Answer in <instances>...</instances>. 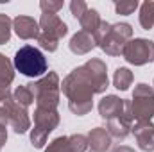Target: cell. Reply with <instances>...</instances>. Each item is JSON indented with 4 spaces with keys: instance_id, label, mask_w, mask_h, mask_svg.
<instances>
[{
    "instance_id": "f1b7e54d",
    "label": "cell",
    "mask_w": 154,
    "mask_h": 152,
    "mask_svg": "<svg viewBox=\"0 0 154 152\" xmlns=\"http://www.w3.org/2000/svg\"><path fill=\"white\" fill-rule=\"evenodd\" d=\"M0 150H2V145H0Z\"/></svg>"
},
{
    "instance_id": "8992f818",
    "label": "cell",
    "mask_w": 154,
    "mask_h": 152,
    "mask_svg": "<svg viewBox=\"0 0 154 152\" xmlns=\"http://www.w3.org/2000/svg\"><path fill=\"white\" fill-rule=\"evenodd\" d=\"M131 114L133 120L136 122L151 120L154 116V90L149 84L140 82L134 88L133 100H131Z\"/></svg>"
},
{
    "instance_id": "6da1fadb",
    "label": "cell",
    "mask_w": 154,
    "mask_h": 152,
    "mask_svg": "<svg viewBox=\"0 0 154 152\" xmlns=\"http://www.w3.org/2000/svg\"><path fill=\"white\" fill-rule=\"evenodd\" d=\"M108 88V70L100 59H90L65 77L61 90L68 99V108L77 116H84L93 108V95Z\"/></svg>"
},
{
    "instance_id": "5b68a950",
    "label": "cell",
    "mask_w": 154,
    "mask_h": 152,
    "mask_svg": "<svg viewBox=\"0 0 154 152\" xmlns=\"http://www.w3.org/2000/svg\"><path fill=\"white\" fill-rule=\"evenodd\" d=\"M59 113L57 109H43L36 108L34 111V129L31 131V143L34 149H43L48 134L57 127Z\"/></svg>"
},
{
    "instance_id": "ac0fdd59",
    "label": "cell",
    "mask_w": 154,
    "mask_h": 152,
    "mask_svg": "<svg viewBox=\"0 0 154 152\" xmlns=\"http://www.w3.org/2000/svg\"><path fill=\"white\" fill-rule=\"evenodd\" d=\"M131 84H133V72L129 68H116L113 75V86L120 91H125L129 90Z\"/></svg>"
},
{
    "instance_id": "83f0119b",
    "label": "cell",
    "mask_w": 154,
    "mask_h": 152,
    "mask_svg": "<svg viewBox=\"0 0 154 152\" xmlns=\"http://www.w3.org/2000/svg\"><path fill=\"white\" fill-rule=\"evenodd\" d=\"M111 152H136V150H134V149H131V147H127V145H120V147L113 149Z\"/></svg>"
},
{
    "instance_id": "e0dca14e",
    "label": "cell",
    "mask_w": 154,
    "mask_h": 152,
    "mask_svg": "<svg viewBox=\"0 0 154 152\" xmlns=\"http://www.w3.org/2000/svg\"><path fill=\"white\" fill-rule=\"evenodd\" d=\"M14 79V65L0 54V90H9V84Z\"/></svg>"
},
{
    "instance_id": "277c9868",
    "label": "cell",
    "mask_w": 154,
    "mask_h": 152,
    "mask_svg": "<svg viewBox=\"0 0 154 152\" xmlns=\"http://www.w3.org/2000/svg\"><path fill=\"white\" fill-rule=\"evenodd\" d=\"M14 68L23 74L25 77H39L43 75L48 68L45 56L41 54V50H38L36 47L25 45L22 47L16 54H14V61H13Z\"/></svg>"
},
{
    "instance_id": "5bb4252c",
    "label": "cell",
    "mask_w": 154,
    "mask_h": 152,
    "mask_svg": "<svg viewBox=\"0 0 154 152\" xmlns=\"http://www.w3.org/2000/svg\"><path fill=\"white\" fill-rule=\"evenodd\" d=\"M111 147V136L104 127H95L88 134V149L91 152H108Z\"/></svg>"
},
{
    "instance_id": "ba28073f",
    "label": "cell",
    "mask_w": 154,
    "mask_h": 152,
    "mask_svg": "<svg viewBox=\"0 0 154 152\" xmlns=\"http://www.w3.org/2000/svg\"><path fill=\"white\" fill-rule=\"evenodd\" d=\"M122 56L127 63L134 66H143L154 61V41L145 38H134L127 41L122 50Z\"/></svg>"
},
{
    "instance_id": "7a4b0ae2",
    "label": "cell",
    "mask_w": 154,
    "mask_h": 152,
    "mask_svg": "<svg viewBox=\"0 0 154 152\" xmlns=\"http://www.w3.org/2000/svg\"><path fill=\"white\" fill-rule=\"evenodd\" d=\"M29 90L34 95L36 100V108L43 109H57L59 104V90H61V82L56 72H48L45 77H41L36 82L27 84Z\"/></svg>"
},
{
    "instance_id": "3957f363",
    "label": "cell",
    "mask_w": 154,
    "mask_h": 152,
    "mask_svg": "<svg viewBox=\"0 0 154 152\" xmlns=\"http://www.w3.org/2000/svg\"><path fill=\"white\" fill-rule=\"evenodd\" d=\"M39 36L38 43L39 47L47 52H56L59 47V39L65 38L68 32L66 23L57 16V14H48L43 13L39 18Z\"/></svg>"
},
{
    "instance_id": "52a82bcc",
    "label": "cell",
    "mask_w": 154,
    "mask_h": 152,
    "mask_svg": "<svg viewBox=\"0 0 154 152\" xmlns=\"http://www.w3.org/2000/svg\"><path fill=\"white\" fill-rule=\"evenodd\" d=\"M133 38V27L129 23H115L111 25L109 32L97 41V47H100L108 56H120L127 41Z\"/></svg>"
},
{
    "instance_id": "2e32d148",
    "label": "cell",
    "mask_w": 154,
    "mask_h": 152,
    "mask_svg": "<svg viewBox=\"0 0 154 152\" xmlns=\"http://www.w3.org/2000/svg\"><path fill=\"white\" fill-rule=\"evenodd\" d=\"M100 16H99V13L95 11V9H90L88 7V11L79 18V23H81V29L84 31V32H88V34H95L97 32V29H99V25H100Z\"/></svg>"
},
{
    "instance_id": "484cf974",
    "label": "cell",
    "mask_w": 154,
    "mask_h": 152,
    "mask_svg": "<svg viewBox=\"0 0 154 152\" xmlns=\"http://www.w3.org/2000/svg\"><path fill=\"white\" fill-rule=\"evenodd\" d=\"M70 11H72L74 18L79 20V18L88 11V5H86V2H82V0H74V2H70Z\"/></svg>"
},
{
    "instance_id": "603a6c76",
    "label": "cell",
    "mask_w": 154,
    "mask_h": 152,
    "mask_svg": "<svg viewBox=\"0 0 154 152\" xmlns=\"http://www.w3.org/2000/svg\"><path fill=\"white\" fill-rule=\"evenodd\" d=\"M45 152H72L70 145H68V136H59V138L52 140L45 147Z\"/></svg>"
},
{
    "instance_id": "d6986e66",
    "label": "cell",
    "mask_w": 154,
    "mask_h": 152,
    "mask_svg": "<svg viewBox=\"0 0 154 152\" xmlns=\"http://www.w3.org/2000/svg\"><path fill=\"white\" fill-rule=\"evenodd\" d=\"M140 25L149 31L154 27V2L147 0L140 5Z\"/></svg>"
},
{
    "instance_id": "9c48e42d",
    "label": "cell",
    "mask_w": 154,
    "mask_h": 152,
    "mask_svg": "<svg viewBox=\"0 0 154 152\" xmlns=\"http://www.w3.org/2000/svg\"><path fill=\"white\" fill-rule=\"evenodd\" d=\"M133 114H131V100H125V106H124V113L120 116H115V118H109L108 120V132L111 138H116V140H125L127 134L131 132L133 129Z\"/></svg>"
},
{
    "instance_id": "ffe728a7",
    "label": "cell",
    "mask_w": 154,
    "mask_h": 152,
    "mask_svg": "<svg viewBox=\"0 0 154 152\" xmlns=\"http://www.w3.org/2000/svg\"><path fill=\"white\" fill-rule=\"evenodd\" d=\"M13 100L18 104V106H22V108H29L32 102H34V95H32V91L29 90V86L25 84V86H18L14 91H13Z\"/></svg>"
},
{
    "instance_id": "9a60e30c",
    "label": "cell",
    "mask_w": 154,
    "mask_h": 152,
    "mask_svg": "<svg viewBox=\"0 0 154 152\" xmlns=\"http://www.w3.org/2000/svg\"><path fill=\"white\" fill-rule=\"evenodd\" d=\"M68 47H70V50H72L75 56H84V54L91 52V50L97 47V43H95V38H93L91 34H88V32H84V31H79V32H75V34L72 36Z\"/></svg>"
},
{
    "instance_id": "7c38bea8",
    "label": "cell",
    "mask_w": 154,
    "mask_h": 152,
    "mask_svg": "<svg viewBox=\"0 0 154 152\" xmlns=\"http://www.w3.org/2000/svg\"><path fill=\"white\" fill-rule=\"evenodd\" d=\"M13 29L16 36L22 39H38L39 36V23L31 16H16L13 20Z\"/></svg>"
},
{
    "instance_id": "8fae6325",
    "label": "cell",
    "mask_w": 154,
    "mask_h": 152,
    "mask_svg": "<svg viewBox=\"0 0 154 152\" xmlns=\"http://www.w3.org/2000/svg\"><path fill=\"white\" fill-rule=\"evenodd\" d=\"M131 131H133V134L136 138V143L142 150L154 152V123L151 120L136 122Z\"/></svg>"
},
{
    "instance_id": "cb8c5ba5",
    "label": "cell",
    "mask_w": 154,
    "mask_h": 152,
    "mask_svg": "<svg viewBox=\"0 0 154 152\" xmlns=\"http://www.w3.org/2000/svg\"><path fill=\"white\" fill-rule=\"evenodd\" d=\"M136 9H138V0H120L115 4V11L118 14H124V16L133 14Z\"/></svg>"
},
{
    "instance_id": "30bf717a",
    "label": "cell",
    "mask_w": 154,
    "mask_h": 152,
    "mask_svg": "<svg viewBox=\"0 0 154 152\" xmlns=\"http://www.w3.org/2000/svg\"><path fill=\"white\" fill-rule=\"evenodd\" d=\"M7 123L13 127L16 134H23L31 129V118L25 108L18 106L14 100L7 106Z\"/></svg>"
},
{
    "instance_id": "4316f807",
    "label": "cell",
    "mask_w": 154,
    "mask_h": 152,
    "mask_svg": "<svg viewBox=\"0 0 154 152\" xmlns=\"http://www.w3.org/2000/svg\"><path fill=\"white\" fill-rule=\"evenodd\" d=\"M9 100H13V93L9 90H0V108L5 106Z\"/></svg>"
},
{
    "instance_id": "7402d4cb",
    "label": "cell",
    "mask_w": 154,
    "mask_h": 152,
    "mask_svg": "<svg viewBox=\"0 0 154 152\" xmlns=\"http://www.w3.org/2000/svg\"><path fill=\"white\" fill-rule=\"evenodd\" d=\"M68 145H70L72 152H86L88 150V136L72 134V136H68Z\"/></svg>"
},
{
    "instance_id": "44dd1931",
    "label": "cell",
    "mask_w": 154,
    "mask_h": 152,
    "mask_svg": "<svg viewBox=\"0 0 154 152\" xmlns=\"http://www.w3.org/2000/svg\"><path fill=\"white\" fill-rule=\"evenodd\" d=\"M11 29H13V20L0 13V45H5L11 39Z\"/></svg>"
},
{
    "instance_id": "d4e9b609",
    "label": "cell",
    "mask_w": 154,
    "mask_h": 152,
    "mask_svg": "<svg viewBox=\"0 0 154 152\" xmlns=\"http://www.w3.org/2000/svg\"><path fill=\"white\" fill-rule=\"evenodd\" d=\"M39 7L43 13H48V14H57V11L63 7V2H52V0H41L39 2Z\"/></svg>"
},
{
    "instance_id": "4fadbf2b",
    "label": "cell",
    "mask_w": 154,
    "mask_h": 152,
    "mask_svg": "<svg viewBox=\"0 0 154 152\" xmlns=\"http://www.w3.org/2000/svg\"><path fill=\"white\" fill-rule=\"evenodd\" d=\"M124 106H125V100L124 99H120L116 95H106L99 102V114L104 120L115 118V116H120V114L124 113Z\"/></svg>"
}]
</instances>
